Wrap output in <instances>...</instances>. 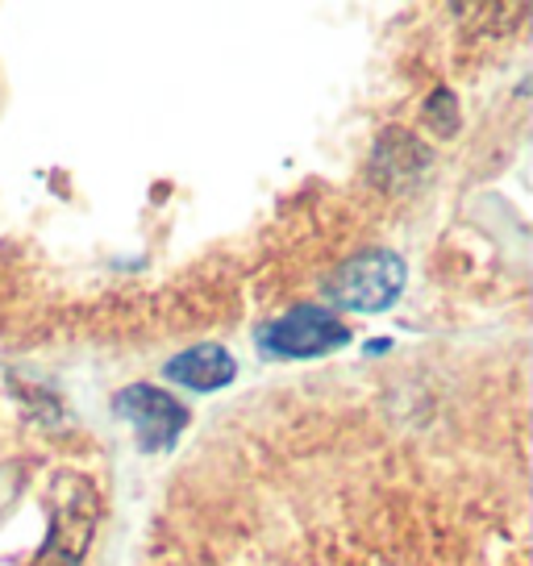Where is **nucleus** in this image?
<instances>
[{
    "label": "nucleus",
    "instance_id": "nucleus-1",
    "mask_svg": "<svg viewBox=\"0 0 533 566\" xmlns=\"http://www.w3.org/2000/svg\"><path fill=\"white\" fill-rule=\"evenodd\" d=\"M405 259L391 250H363L355 259L334 266V275L325 283V296L351 308V313H384L400 301L405 292Z\"/></svg>",
    "mask_w": 533,
    "mask_h": 566
},
{
    "label": "nucleus",
    "instance_id": "nucleus-2",
    "mask_svg": "<svg viewBox=\"0 0 533 566\" xmlns=\"http://www.w3.org/2000/svg\"><path fill=\"white\" fill-rule=\"evenodd\" d=\"M259 350L271 354V358H317V354H330L351 342V329L342 325L330 308L321 304H301L284 317L266 321L263 329L254 334Z\"/></svg>",
    "mask_w": 533,
    "mask_h": 566
},
{
    "label": "nucleus",
    "instance_id": "nucleus-3",
    "mask_svg": "<svg viewBox=\"0 0 533 566\" xmlns=\"http://www.w3.org/2000/svg\"><path fill=\"white\" fill-rule=\"evenodd\" d=\"M117 417L134 424V438L143 446V454H159V450H171L179 442V433L188 429V412L176 396H167L163 388H150V384H134V388L117 391Z\"/></svg>",
    "mask_w": 533,
    "mask_h": 566
},
{
    "label": "nucleus",
    "instance_id": "nucleus-4",
    "mask_svg": "<svg viewBox=\"0 0 533 566\" xmlns=\"http://www.w3.org/2000/svg\"><path fill=\"white\" fill-rule=\"evenodd\" d=\"M163 375L179 384V388H192V391H221L226 384H233L238 375V363L233 354H226L221 346H192V350L176 354Z\"/></svg>",
    "mask_w": 533,
    "mask_h": 566
},
{
    "label": "nucleus",
    "instance_id": "nucleus-5",
    "mask_svg": "<svg viewBox=\"0 0 533 566\" xmlns=\"http://www.w3.org/2000/svg\"><path fill=\"white\" fill-rule=\"evenodd\" d=\"M426 117H429V125L438 122V134H454L459 129V101H454V92L450 88H438L433 96H429V105H426Z\"/></svg>",
    "mask_w": 533,
    "mask_h": 566
}]
</instances>
